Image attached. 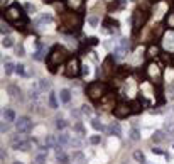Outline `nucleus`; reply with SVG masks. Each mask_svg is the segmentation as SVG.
Wrapping results in <instances>:
<instances>
[{
  "mask_svg": "<svg viewBox=\"0 0 174 164\" xmlns=\"http://www.w3.org/2000/svg\"><path fill=\"white\" fill-rule=\"evenodd\" d=\"M66 58H68V51H66L63 46L56 44L54 48L49 51V54H47V66H49V71H53V73H54L56 66L61 64Z\"/></svg>",
  "mask_w": 174,
  "mask_h": 164,
  "instance_id": "nucleus-1",
  "label": "nucleus"
},
{
  "mask_svg": "<svg viewBox=\"0 0 174 164\" xmlns=\"http://www.w3.org/2000/svg\"><path fill=\"white\" fill-rule=\"evenodd\" d=\"M39 86H41V91H46V90H49V88H51V83H49L47 80H41Z\"/></svg>",
  "mask_w": 174,
  "mask_h": 164,
  "instance_id": "nucleus-23",
  "label": "nucleus"
},
{
  "mask_svg": "<svg viewBox=\"0 0 174 164\" xmlns=\"http://www.w3.org/2000/svg\"><path fill=\"white\" fill-rule=\"evenodd\" d=\"M24 139H26L24 135H15V137L12 139V144H17V142H20V140H24Z\"/></svg>",
  "mask_w": 174,
  "mask_h": 164,
  "instance_id": "nucleus-32",
  "label": "nucleus"
},
{
  "mask_svg": "<svg viewBox=\"0 0 174 164\" xmlns=\"http://www.w3.org/2000/svg\"><path fill=\"white\" fill-rule=\"evenodd\" d=\"M71 144H73L74 147H80V146H81V142H80V140H71Z\"/></svg>",
  "mask_w": 174,
  "mask_h": 164,
  "instance_id": "nucleus-39",
  "label": "nucleus"
},
{
  "mask_svg": "<svg viewBox=\"0 0 174 164\" xmlns=\"http://www.w3.org/2000/svg\"><path fill=\"white\" fill-rule=\"evenodd\" d=\"M147 19H149V14H145V12H140V10L135 12V14H134V29H135V32H137L139 27L144 26Z\"/></svg>",
  "mask_w": 174,
  "mask_h": 164,
  "instance_id": "nucleus-6",
  "label": "nucleus"
},
{
  "mask_svg": "<svg viewBox=\"0 0 174 164\" xmlns=\"http://www.w3.org/2000/svg\"><path fill=\"white\" fill-rule=\"evenodd\" d=\"M31 146H32V144H31V140H27V139H24V140H20V142H17V144H12V147H14L15 151H24V152L29 151Z\"/></svg>",
  "mask_w": 174,
  "mask_h": 164,
  "instance_id": "nucleus-8",
  "label": "nucleus"
},
{
  "mask_svg": "<svg viewBox=\"0 0 174 164\" xmlns=\"http://www.w3.org/2000/svg\"><path fill=\"white\" fill-rule=\"evenodd\" d=\"M69 4H71V5H80L81 2H80V0H71V2H69Z\"/></svg>",
  "mask_w": 174,
  "mask_h": 164,
  "instance_id": "nucleus-41",
  "label": "nucleus"
},
{
  "mask_svg": "<svg viewBox=\"0 0 174 164\" xmlns=\"http://www.w3.org/2000/svg\"><path fill=\"white\" fill-rule=\"evenodd\" d=\"M129 113H130V105H125V103H118L113 108V117H117V118H125Z\"/></svg>",
  "mask_w": 174,
  "mask_h": 164,
  "instance_id": "nucleus-5",
  "label": "nucleus"
},
{
  "mask_svg": "<svg viewBox=\"0 0 174 164\" xmlns=\"http://www.w3.org/2000/svg\"><path fill=\"white\" fill-rule=\"evenodd\" d=\"M98 17H95V15H91V17H88V24H90V26H93V27H96L98 26Z\"/></svg>",
  "mask_w": 174,
  "mask_h": 164,
  "instance_id": "nucleus-28",
  "label": "nucleus"
},
{
  "mask_svg": "<svg viewBox=\"0 0 174 164\" xmlns=\"http://www.w3.org/2000/svg\"><path fill=\"white\" fill-rule=\"evenodd\" d=\"M7 130H9V125L5 124V120H4V124H2V134H5Z\"/></svg>",
  "mask_w": 174,
  "mask_h": 164,
  "instance_id": "nucleus-38",
  "label": "nucleus"
},
{
  "mask_svg": "<svg viewBox=\"0 0 174 164\" xmlns=\"http://www.w3.org/2000/svg\"><path fill=\"white\" fill-rule=\"evenodd\" d=\"M4 120L5 122H15V112L12 108H5L4 110Z\"/></svg>",
  "mask_w": 174,
  "mask_h": 164,
  "instance_id": "nucleus-10",
  "label": "nucleus"
},
{
  "mask_svg": "<svg viewBox=\"0 0 174 164\" xmlns=\"http://www.w3.org/2000/svg\"><path fill=\"white\" fill-rule=\"evenodd\" d=\"M26 9H27V12H29V14H32V12H36V7H34L32 4H26Z\"/></svg>",
  "mask_w": 174,
  "mask_h": 164,
  "instance_id": "nucleus-34",
  "label": "nucleus"
},
{
  "mask_svg": "<svg viewBox=\"0 0 174 164\" xmlns=\"http://www.w3.org/2000/svg\"><path fill=\"white\" fill-rule=\"evenodd\" d=\"M2 46H4V48H12V46H14V39H12L10 36H4V39H2Z\"/></svg>",
  "mask_w": 174,
  "mask_h": 164,
  "instance_id": "nucleus-14",
  "label": "nucleus"
},
{
  "mask_svg": "<svg viewBox=\"0 0 174 164\" xmlns=\"http://www.w3.org/2000/svg\"><path fill=\"white\" fill-rule=\"evenodd\" d=\"M102 142V137L100 135H91L90 137V144H93V146H96V144Z\"/></svg>",
  "mask_w": 174,
  "mask_h": 164,
  "instance_id": "nucleus-27",
  "label": "nucleus"
},
{
  "mask_svg": "<svg viewBox=\"0 0 174 164\" xmlns=\"http://www.w3.org/2000/svg\"><path fill=\"white\" fill-rule=\"evenodd\" d=\"M91 127H93L95 130H105L103 124H102L100 120H98V118H93V120H91Z\"/></svg>",
  "mask_w": 174,
  "mask_h": 164,
  "instance_id": "nucleus-16",
  "label": "nucleus"
},
{
  "mask_svg": "<svg viewBox=\"0 0 174 164\" xmlns=\"http://www.w3.org/2000/svg\"><path fill=\"white\" fill-rule=\"evenodd\" d=\"M15 71H17L20 76H24V75H26V66H24V64H17V66H15Z\"/></svg>",
  "mask_w": 174,
  "mask_h": 164,
  "instance_id": "nucleus-29",
  "label": "nucleus"
},
{
  "mask_svg": "<svg viewBox=\"0 0 174 164\" xmlns=\"http://www.w3.org/2000/svg\"><path fill=\"white\" fill-rule=\"evenodd\" d=\"M81 73H83L85 76H88V75H90V66H83V69H81Z\"/></svg>",
  "mask_w": 174,
  "mask_h": 164,
  "instance_id": "nucleus-36",
  "label": "nucleus"
},
{
  "mask_svg": "<svg viewBox=\"0 0 174 164\" xmlns=\"http://www.w3.org/2000/svg\"><path fill=\"white\" fill-rule=\"evenodd\" d=\"M129 66H118V69H117V73L118 75H129Z\"/></svg>",
  "mask_w": 174,
  "mask_h": 164,
  "instance_id": "nucleus-30",
  "label": "nucleus"
},
{
  "mask_svg": "<svg viewBox=\"0 0 174 164\" xmlns=\"http://www.w3.org/2000/svg\"><path fill=\"white\" fill-rule=\"evenodd\" d=\"M130 107H132V112H140V107H139V100H135V102H132L130 103Z\"/></svg>",
  "mask_w": 174,
  "mask_h": 164,
  "instance_id": "nucleus-31",
  "label": "nucleus"
},
{
  "mask_svg": "<svg viewBox=\"0 0 174 164\" xmlns=\"http://www.w3.org/2000/svg\"><path fill=\"white\" fill-rule=\"evenodd\" d=\"M51 20H53L51 14H42V15H39V17L36 19V26H39V24H44V22H51Z\"/></svg>",
  "mask_w": 174,
  "mask_h": 164,
  "instance_id": "nucleus-12",
  "label": "nucleus"
},
{
  "mask_svg": "<svg viewBox=\"0 0 174 164\" xmlns=\"http://www.w3.org/2000/svg\"><path fill=\"white\" fill-rule=\"evenodd\" d=\"M107 90H108V86H107V85L100 83V81H95V83L88 85L86 93H88V97H90V98L96 100V98H100V97L105 95V91H107Z\"/></svg>",
  "mask_w": 174,
  "mask_h": 164,
  "instance_id": "nucleus-2",
  "label": "nucleus"
},
{
  "mask_svg": "<svg viewBox=\"0 0 174 164\" xmlns=\"http://www.w3.org/2000/svg\"><path fill=\"white\" fill-rule=\"evenodd\" d=\"M134 159L137 161L139 164H147L145 156H144V152H142V151H135V152H134Z\"/></svg>",
  "mask_w": 174,
  "mask_h": 164,
  "instance_id": "nucleus-13",
  "label": "nucleus"
},
{
  "mask_svg": "<svg viewBox=\"0 0 174 164\" xmlns=\"http://www.w3.org/2000/svg\"><path fill=\"white\" fill-rule=\"evenodd\" d=\"M157 53H159V49H157L156 46H154V48H150V49H149V54H150V56H157Z\"/></svg>",
  "mask_w": 174,
  "mask_h": 164,
  "instance_id": "nucleus-35",
  "label": "nucleus"
},
{
  "mask_svg": "<svg viewBox=\"0 0 174 164\" xmlns=\"http://www.w3.org/2000/svg\"><path fill=\"white\" fill-rule=\"evenodd\" d=\"M172 149H174V146H172Z\"/></svg>",
  "mask_w": 174,
  "mask_h": 164,
  "instance_id": "nucleus-43",
  "label": "nucleus"
},
{
  "mask_svg": "<svg viewBox=\"0 0 174 164\" xmlns=\"http://www.w3.org/2000/svg\"><path fill=\"white\" fill-rule=\"evenodd\" d=\"M7 91L10 93L12 97H17V95H20V90H19V88L15 86V85H9V86H7Z\"/></svg>",
  "mask_w": 174,
  "mask_h": 164,
  "instance_id": "nucleus-17",
  "label": "nucleus"
},
{
  "mask_svg": "<svg viewBox=\"0 0 174 164\" xmlns=\"http://www.w3.org/2000/svg\"><path fill=\"white\" fill-rule=\"evenodd\" d=\"M14 164H24V162H20V161H15V162Z\"/></svg>",
  "mask_w": 174,
  "mask_h": 164,
  "instance_id": "nucleus-42",
  "label": "nucleus"
},
{
  "mask_svg": "<svg viewBox=\"0 0 174 164\" xmlns=\"http://www.w3.org/2000/svg\"><path fill=\"white\" fill-rule=\"evenodd\" d=\"M164 129H166L167 132H171V134H174V122L172 120L166 122V124H164Z\"/></svg>",
  "mask_w": 174,
  "mask_h": 164,
  "instance_id": "nucleus-26",
  "label": "nucleus"
},
{
  "mask_svg": "<svg viewBox=\"0 0 174 164\" xmlns=\"http://www.w3.org/2000/svg\"><path fill=\"white\" fill-rule=\"evenodd\" d=\"M108 130H110V134L117 135V137H118V135H122V129H120V125L117 124V122H113V124L110 125V127H108Z\"/></svg>",
  "mask_w": 174,
  "mask_h": 164,
  "instance_id": "nucleus-11",
  "label": "nucleus"
},
{
  "mask_svg": "<svg viewBox=\"0 0 174 164\" xmlns=\"http://www.w3.org/2000/svg\"><path fill=\"white\" fill-rule=\"evenodd\" d=\"M80 73V61H78L76 58L74 59H71V61L66 64V71H64V75L68 78H73V76H76V75Z\"/></svg>",
  "mask_w": 174,
  "mask_h": 164,
  "instance_id": "nucleus-4",
  "label": "nucleus"
},
{
  "mask_svg": "<svg viewBox=\"0 0 174 164\" xmlns=\"http://www.w3.org/2000/svg\"><path fill=\"white\" fill-rule=\"evenodd\" d=\"M59 98H61L63 103H69L71 102V91H69L68 88H63V90L59 91Z\"/></svg>",
  "mask_w": 174,
  "mask_h": 164,
  "instance_id": "nucleus-9",
  "label": "nucleus"
},
{
  "mask_svg": "<svg viewBox=\"0 0 174 164\" xmlns=\"http://www.w3.org/2000/svg\"><path fill=\"white\" fill-rule=\"evenodd\" d=\"M58 157V162L59 164H69V157L66 154H61V156H56Z\"/></svg>",
  "mask_w": 174,
  "mask_h": 164,
  "instance_id": "nucleus-24",
  "label": "nucleus"
},
{
  "mask_svg": "<svg viewBox=\"0 0 174 164\" xmlns=\"http://www.w3.org/2000/svg\"><path fill=\"white\" fill-rule=\"evenodd\" d=\"M19 12H20V7H19L17 4H14V5H12V7L7 10V15H5V17H7L9 20H17L19 15H20Z\"/></svg>",
  "mask_w": 174,
  "mask_h": 164,
  "instance_id": "nucleus-7",
  "label": "nucleus"
},
{
  "mask_svg": "<svg viewBox=\"0 0 174 164\" xmlns=\"http://www.w3.org/2000/svg\"><path fill=\"white\" fill-rule=\"evenodd\" d=\"M46 161H47V154L46 152H41L39 156L36 157V162H34V164H46Z\"/></svg>",
  "mask_w": 174,
  "mask_h": 164,
  "instance_id": "nucleus-19",
  "label": "nucleus"
},
{
  "mask_svg": "<svg viewBox=\"0 0 174 164\" xmlns=\"http://www.w3.org/2000/svg\"><path fill=\"white\" fill-rule=\"evenodd\" d=\"M129 137H130V140H139V139H140V130H139L137 127H134L130 130V135H129Z\"/></svg>",
  "mask_w": 174,
  "mask_h": 164,
  "instance_id": "nucleus-15",
  "label": "nucleus"
},
{
  "mask_svg": "<svg viewBox=\"0 0 174 164\" xmlns=\"http://www.w3.org/2000/svg\"><path fill=\"white\" fill-rule=\"evenodd\" d=\"M49 105H51V108H58V102H56L54 93H49Z\"/></svg>",
  "mask_w": 174,
  "mask_h": 164,
  "instance_id": "nucleus-22",
  "label": "nucleus"
},
{
  "mask_svg": "<svg viewBox=\"0 0 174 164\" xmlns=\"http://www.w3.org/2000/svg\"><path fill=\"white\" fill-rule=\"evenodd\" d=\"M66 127H68L66 120H63V118H58V120H56V129H58V130H63V129H66Z\"/></svg>",
  "mask_w": 174,
  "mask_h": 164,
  "instance_id": "nucleus-20",
  "label": "nucleus"
},
{
  "mask_svg": "<svg viewBox=\"0 0 174 164\" xmlns=\"http://www.w3.org/2000/svg\"><path fill=\"white\" fill-rule=\"evenodd\" d=\"M15 129L19 134H26L32 129V122L29 117H19V120H15Z\"/></svg>",
  "mask_w": 174,
  "mask_h": 164,
  "instance_id": "nucleus-3",
  "label": "nucleus"
},
{
  "mask_svg": "<svg viewBox=\"0 0 174 164\" xmlns=\"http://www.w3.org/2000/svg\"><path fill=\"white\" fill-rule=\"evenodd\" d=\"M152 140L154 142H161V140H164V134H162V130H156L152 134Z\"/></svg>",
  "mask_w": 174,
  "mask_h": 164,
  "instance_id": "nucleus-18",
  "label": "nucleus"
},
{
  "mask_svg": "<svg viewBox=\"0 0 174 164\" xmlns=\"http://www.w3.org/2000/svg\"><path fill=\"white\" fill-rule=\"evenodd\" d=\"M81 113H86V115H90V113H91V108H90L88 105H83V107H81Z\"/></svg>",
  "mask_w": 174,
  "mask_h": 164,
  "instance_id": "nucleus-33",
  "label": "nucleus"
},
{
  "mask_svg": "<svg viewBox=\"0 0 174 164\" xmlns=\"http://www.w3.org/2000/svg\"><path fill=\"white\" fill-rule=\"evenodd\" d=\"M152 152H154V154H164L162 151L159 149V147H156V149H152Z\"/></svg>",
  "mask_w": 174,
  "mask_h": 164,
  "instance_id": "nucleus-40",
  "label": "nucleus"
},
{
  "mask_svg": "<svg viewBox=\"0 0 174 164\" xmlns=\"http://www.w3.org/2000/svg\"><path fill=\"white\" fill-rule=\"evenodd\" d=\"M14 68H15V66L12 64L10 61H5V75H12V73H14Z\"/></svg>",
  "mask_w": 174,
  "mask_h": 164,
  "instance_id": "nucleus-21",
  "label": "nucleus"
},
{
  "mask_svg": "<svg viewBox=\"0 0 174 164\" xmlns=\"http://www.w3.org/2000/svg\"><path fill=\"white\" fill-rule=\"evenodd\" d=\"M17 54L19 56H26V54H24V48H22V46H19V48H17Z\"/></svg>",
  "mask_w": 174,
  "mask_h": 164,
  "instance_id": "nucleus-37",
  "label": "nucleus"
},
{
  "mask_svg": "<svg viewBox=\"0 0 174 164\" xmlns=\"http://www.w3.org/2000/svg\"><path fill=\"white\" fill-rule=\"evenodd\" d=\"M68 140H69V139H68V135H66V134H59L58 135V144H61V146H63V144H68Z\"/></svg>",
  "mask_w": 174,
  "mask_h": 164,
  "instance_id": "nucleus-25",
  "label": "nucleus"
}]
</instances>
